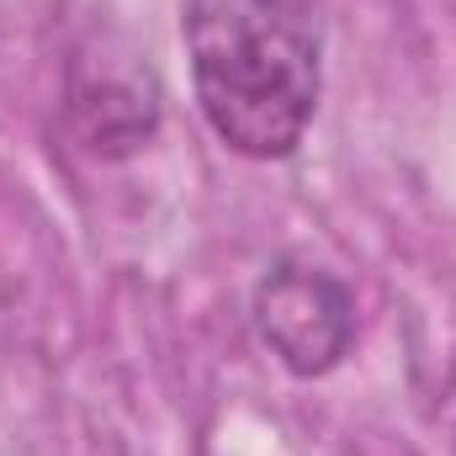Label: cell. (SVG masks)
Returning <instances> with one entry per match:
<instances>
[{
	"instance_id": "cell-1",
	"label": "cell",
	"mask_w": 456,
	"mask_h": 456,
	"mask_svg": "<svg viewBox=\"0 0 456 456\" xmlns=\"http://www.w3.org/2000/svg\"><path fill=\"white\" fill-rule=\"evenodd\" d=\"M186 48L197 107L244 159H287L319 107L314 0H191Z\"/></svg>"
},
{
	"instance_id": "cell-2",
	"label": "cell",
	"mask_w": 456,
	"mask_h": 456,
	"mask_svg": "<svg viewBox=\"0 0 456 456\" xmlns=\"http://www.w3.org/2000/svg\"><path fill=\"white\" fill-rule=\"evenodd\" d=\"M255 335L292 377H324L355 340V297L314 260H276L255 281Z\"/></svg>"
},
{
	"instance_id": "cell-3",
	"label": "cell",
	"mask_w": 456,
	"mask_h": 456,
	"mask_svg": "<svg viewBox=\"0 0 456 456\" xmlns=\"http://www.w3.org/2000/svg\"><path fill=\"white\" fill-rule=\"evenodd\" d=\"M69 112H75L80 138L96 154H127L159 122L154 75L138 69V64H117V59H80L75 64V91H69Z\"/></svg>"
}]
</instances>
